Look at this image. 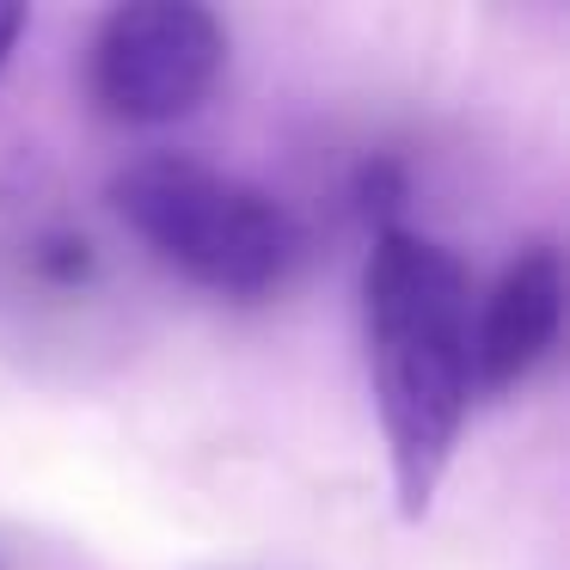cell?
Segmentation results:
<instances>
[{
  "label": "cell",
  "mask_w": 570,
  "mask_h": 570,
  "mask_svg": "<svg viewBox=\"0 0 570 570\" xmlns=\"http://www.w3.org/2000/svg\"><path fill=\"white\" fill-rule=\"evenodd\" d=\"M111 203L178 276L227 301H264L295 276L301 227L276 197L185 154H148L111 178Z\"/></svg>",
  "instance_id": "2"
},
{
  "label": "cell",
  "mask_w": 570,
  "mask_h": 570,
  "mask_svg": "<svg viewBox=\"0 0 570 570\" xmlns=\"http://www.w3.org/2000/svg\"><path fill=\"white\" fill-rule=\"evenodd\" d=\"M227 31L197 0H129L92 38L87 87L111 124L160 129L190 117L222 80Z\"/></svg>",
  "instance_id": "3"
},
{
  "label": "cell",
  "mask_w": 570,
  "mask_h": 570,
  "mask_svg": "<svg viewBox=\"0 0 570 570\" xmlns=\"http://www.w3.org/2000/svg\"><path fill=\"white\" fill-rule=\"evenodd\" d=\"M362 344L386 430L399 521H423L472 405V276L405 227L374 234L362 264Z\"/></svg>",
  "instance_id": "1"
},
{
  "label": "cell",
  "mask_w": 570,
  "mask_h": 570,
  "mask_svg": "<svg viewBox=\"0 0 570 570\" xmlns=\"http://www.w3.org/2000/svg\"><path fill=\"white\" fill-rule=\"evenodd\" d=\"M19 31H26V7H19V0H0V68H7V56H13Z\"/></svg>",
  "instance_id": "6"
},
{
  "label": "cell",
  "mask_w": 570,
  "mask_h": 570,
  "mask_svg": "<svg viewBox=\"0 0 570 570\" xmlns=\"http://www.w3.org/2000/svg\"><path fill=\"white\" fill-rule=\"evenodd\" d=\"M558 320H564V264L552 246H528L472 307V386L484 393L521 386L558 344Z\"/></svg>",
  "instance_id": "4"
},
{
  "label": "cell",
  "mask_w": 570,
  "mask_h": 570,
  "mask_svg": "<svg viewBox=\"0 0 570 570\" xmlns=\"http://www.w3.org/2000/svg\"><path fill=\"white\" fill-rule=\"evenodd\" d=\"M38 264H43V276H56V283H80V276L92 271L87 239H50V246L38 252Z\"/></svg>",
  "instance_id": "5"
}]
</instances>
